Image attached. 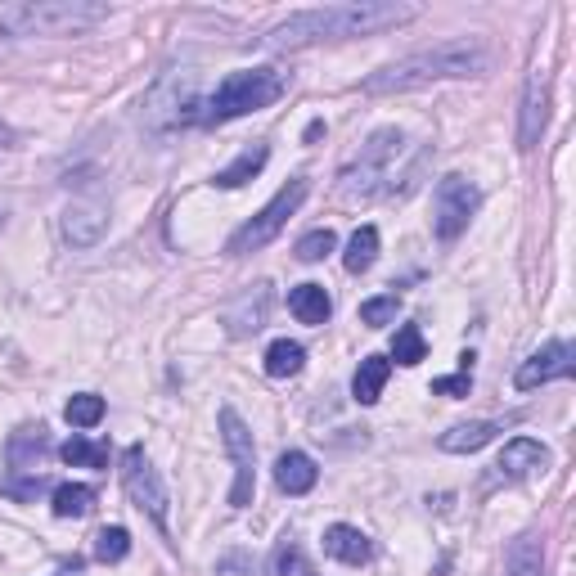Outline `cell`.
Segmentation results:
<instances>
[{
    "instance_id": "1",
    "label": "cell",
    "mask_w": 576,
    "mask_h": 576,
    "mask_svg": "<svg viewBox=\"0 0 576 576\" xmlns=\"http://www.w3.org/2000/svg\"><path fill=\"white\" fill-rule=\"evenodd\" d=\"M419 14V5H396V0H347V5H320L284 18L266 36L270 50H302L315 41H342V36H374L387 27H401Z\"/></svg>"
},
{
    "instance_id": "2",
    "label": "cell",
    "mask_w": 576,
    "mask_h": 576,
    "mask_svg": "<svg viewBox=\"0 0 576 576\" xmlns=\"http://www.w3.org/2000/svg\"><path fill=\"white\" fill-rule=\"evenodd\" d=\"M486 68H491L486 45L441 41V45H432V50L405 54V59L387 63L383 72L365 77V90L369 95H392V90H414V86H428V81H441V77H477V72H486Z\"/></svg>"
},
{
    "instance_id": "3",
    "label": "cell",
    "mask_w": 576,
    "mask_h": 576,
    "mask_svg": "<svg viewBox=\"0 0 576 576\" xmlns=\"http://www.w3.org/2000/svg\"><path fill=\"white\" fill-rule=\"evenodd\" d=\"M108 18L99 0H23L0 14V36H77Z\"/></svg>"
},
{
    "instance_id": "4",
    "label": "cell",
    "mask_w": 576,
    "mask_h": 576,
    "mask_svg": "<svg viewBox=\"0 0 576 576\" xmlns=\"http://www.w3.org/2000/svg\"><path fill=\"white\" fill-rule=\"evenodd\" d=\"M288 90V77L279 68H243L230 72V77L216 86V95L207 99L203 122H230V117L257 113V108H270L279 95Z\"/></svg>"
},
{
    "instance_id": "5",
    "label": "cell",
    "mask_w": 576,
    "mask_h": 576,
    "mask_svg": "<svg viewBox=\"0 0 576 576\" xmlns=\"http://www.w3.org/2000/svg\"><path fill=\"white\" fill-rule=\"evenodd\" d=\"M401 131H378L369 140V149L360 153V162L351 171H342V198H378L387 189L405 185L396 158H401Z\"/></svg>"
},
{
    "instance_id": "6",
    "label": "cell",
    "mask_w": 576,
    "mask_h": 576,
    "mask_svg": "<svg viewBox=\"0 0 576 576\" xmlns=\"http://www.w3.org/2000/svg\"><path fill=\"white\" fill-rule=\"evenodd\" d=\"M306 180L297 176V180H288L284 189H279L275 198H270L266 207H261L257 216H252L248 225H239V230L230 234V243H225V252H230V257H248V252H257V248H266L270 239H275L279 230H284L288 225V216L297 212V207H302V198H306Z\"/></svg>"
},
{
    "instance_id": "7",
    "label": "cell",
    "mask_w": 576,
    "mask_h": 576,
    "mask_svg": "<svg viewBox=\"0 0 576 576\" xmlns=\"http://www.w3.org/2000/svg\"><path fill=\"white\" fill-rule=\"evenodd\" d=\"M216 423H221L225 455H230V464H234L230 504H234V509H248V504H252V486H257V468H252V432H248V423L230 410V405H221Z\"/></svg>"
},
{
    "instance_id": "8",
    "label": "cell",
    "mask_w": 576,
    "mask_h": 576,
    "mask_svg": "<svg viewBox=\"0 0 576 576\" xmlns=\"http://www.w3.org/2000/svg\"><path fill=\"white\" fill-rule=\"evenodd\" d=\"M477 203H482V194H477L473 180L441 176L437 194H432V225H437L441 239H459V234L468 230V221H473Z\"/></svg>"
},
{
    "instance_id": "9",
    "label": "cell",
    "mask_w": 576,
    "mask_h": 576,
    "mask_svg": "<svg viewBox=\"0 0 576 576\" xmlns=\"http://www.w3.org/2000/svg\"><path fill=\"white\" fill-rule=\"evenodd\" d=\"M122 482H126V495H131V500L140 504V509L149 513L162 531H167V491H162V477H158V468L149 464L144 446H126V455H122Z\"/></svg>"
},
{
    "instance_id": "10",
    "label": "cell",
    "mask_w": 576,
    "mask_h": 576,
    "mask_svg": "<svg viewBox=\"0 0 576 576\" xmlns=\"http://www.w3.org/2000/svg\"><path fill=\"white\" fill-rule=\"evenodd\" d=\"M576 369V351H572V342H549V347H540L531 360H522V369H518V378L513 383L522 387V392H531V387H540V383H549V378H567Z\"/></svg>"
},
{
    "instance_id": "11",
    "label": "cell",
    "mask_w": 576,
    "mask_h": 576,
    "mask_svg": "<svg viewBox=\"0 0 576 576\" xmlns=\"http://www.w3.org/2000/svg\"><path fill=\"white\" fill-rule=\"evenodd\" d=\"M549 117V77L545 72H531L527 95H522V126H518V149H536L540 131H545Z\"/></svg>"
},
{
    "instance_id": "12",
    "label": "cell",
    "mask_w": 576,
    "mask_h": 576,
    "mask_svg": "<svg viewBox=\"0 0 576 576\" xmlns=\"http://www.w3.org/2000/svg\"><path fill=\"white\" fill-rule=\"evenodd\" d=\"M545 464V446L531 437H513L509 446L500 450V459H495V473L491 482H518V477H527L531 468Z\"/></svg>"
},
{
    "instance_id": "13",
    "label": "cell",
    "mask_w": 576,
    "mask_h": 576,
    "mask_svg": "<svg viewBox=\"0 0 576 576\" xmlns=\"http://www.w3.org/2000/svg\"><path fill=\"white\" fill-rule=\"evenodd\" d=\"M324 549H329L338 563H351V567L374 558V540H369L360 527H347V522H333V527L324 531Z\"/></svg>"
},
{
    "instance_id": "14",
    "label": "cell",
    "mask_w": 576,
    "mask_h": 576,
    "mask_svg": "<svg viewBox=\"0 0 576 576\" xmlns=\"http://www.w3.org/2000/svg\"><path fill=\"white\" fill-rule=\"evenodd\" d=\"M5 455H9L14 473H36V464L50 455V437H45V428H18L14 437H9Z\"/></svg>"
},
{
    "instance_id": "15",
    "label": "cell",
    "mask_w": 576,
    "mask_h": 576,
    "mask_svg": "<svg viewBox=\"0 0 576 576\" xmlns=\"http://www.w3.org/2000/svg\"><path fill=\"white\" fill-rule=\"evenodd\" d=\"M315 477H320V468H315V459L311 455H302V450H288V455H279V464H275V482H279V491H288V495H306L315 486Z\"/></svg>"
},
{
    "instance_id": "16",
    "label": "cell",
    "mask_w": 576,
    "mask_h": 576,
    "mask_svg": "<svg viewBox=\"0 0 576 576\" xmlns=\"http://www.w3.org/2000/svg\"><path fill=\"white\" fill-rule=\"evenodd\" d=\"M266 306H270V288L266 284H252V293H243L239 302L230 306V333H257L266 324Z\"/></svg>"
},
{
    "instance_id": "17",
    "label": "cell",
    "mask_w": 576,
    "mask_h": 576,
    "mask_svg": "<svg viewBox=\"0 0 576 576\" xmlns=\"http://www.w3.org/2000/svg\"><path fill=\"white\" fill-rule=\"evenodd\" d=\"M495 432H500V423L495 419H477V423H459V428L441 432L437 446L450 450V455H468V450H482L486 441H495Z\"/></svg>"
},
{
    "instance_id": "18",
    "label": "cell",
    "mask_w": 576,
    "mask_h": 576,
    "mask_svg": "<svg viewBox=\"0 0 576 576\" xmlns=\"http://www.w3.org/2000/svg\"><path fill=\"white\" fill-rule=\"evenodd\" d=\"M266 158H270V149H266V144H248V149H243L239 158L230 162V167H221V171H216V176H212V185H216V189H239V185H248V180L257 176L261 167H266Z\"/></svg>"
},
{
    "instance_id": "19",
    "label": "cell",
    "mask_w": 576,
    "mask_h": 576,
    "mask_svg": "<svg viewBox=\"0 0 576 576\" xmlns=\"http://www.w3.org/2000/svg\"><path fill=\"white\" fill-rule=\"evenodd\" d=\"M387 374H392V360H387V356H365L356 365V378H351V396H356L360 405H374L378 396H383Z\"/></svg>"
},
{
    "instance_id": "20",
    "label": "cell",
    "mask_w": 576,
    "mask_h": 576,
    "mask_svg": "<svg viewBox=\"0 0 576 576\" xmlns=\"http://www.w3.org/2000/svg\"><path fill=\"white\" fill-rule=\"evenodd\" d=\"M288 311L302 324H324L333 315V302H329V293H324V284H297L293 293H288Z\"/></svg>"
},
{
    "instance_id": "21",
    "label": "cell",
    "mask_w": 576,
    "mask_h": 576,
    "mask_svg": "<svg viewBox=\"0 0 576 576\" xmlns=\"http://www.w3.org/2000/svg\"><path fill=\"white\" fill-rule=\"evenodd\" d=\"M504 567L509 576H545V554H540V540L536 536H518L504 554Z\"/></svg>"
},
{
    "instance_id": "22",
    "label": "cell",
    "mask_w": 576,
    "mask_h": 576,
    "mask_svg": "<svg viewBox=\"0 0 576 576\" xmlns=\"http://www.w3.org/2000/svg\"><path fill=\"white\" fill-rule=\"evenodd\" d=\"M104 225H108V221L95 212V207H72V212L63 216V234H68L77 248H90V243H99Z\"/></svg>"
},
{
    "instance_id": "23",
    "label": "cell",
    "mask_w": 576,
    "mask_h": 576,
    "mask_svg": "<svg viewBox=\"0 0 576 576\" xmlns=\"http://www.w3.org/2000/svg\"><path fill=\"white\" fill-rule=\"evenodd\" d=\"M374 257H378V230L374 225H360V230L347 239V257L342 261H347L351 275H360V270L374 266Z\"/></svg>"
},
{
    "instance_id": "24",
    "label": "cell",
    "mask_w": 576,
    "mask_h": 576,
    "mask_svg": "<svg viewBox=\"0 0 576 576\" xmlns=\"http://www.w3.org/2000/svg\"><path fill=\"white\" fill-rule=\"evenodd\" d=\"M90 504H95L90 486H81V482L54 486V518H81V513H90Z\"/></svg>"
},
{
    "instance_id": "25",
    "label": "cell",
    "mask_w": 576,
    "mask_h": 576,
    "mask_svg": "<svg viewBox=\"0 0 576 576\" xmlns=\"http://www.w3.org/2000/svg\"><path fill=\"white\" fill-rule=\"evenodd\" d=\"M302 360H306L302 342L279 338V342H270V351H266V374L270 378H288V374H297V369H302Z\"/></svg>"
},
{
    "instance_id": "26",
    "label": "cell",
    "mask_w": 576,
    "mask_h": 576,
    "mask_svg": "<svg viewBox=\"0 0 576 576\" xmlns=\"http://www.w3.org/2000/svg\"><path fill=\"white\" fill-rule=\"evenodd\" d=\"M59 455H63V464H72V468H104L108 464V446H95V441H86V437H68L59 446Z\"/></svg>"
},
{
    "instance_id": "27",
    "label": "cell",
    "mask_w": 576,
    "mask_h": 576,
    "mask_svg": "<svg viewBox=\"0 0 576 576\" xmlns=\"http://www.w3.org/2000/svg\"><path fill=\"white\" fill-rule=\"evenodd\" d=\"M423 356H428V342H423L419 324H401L392 338V360L396 365H419Z\"/></svg>"
},
{
    "instance_id": "28",
    "label": "cell",
    "mask_w": 576,
    "mask_h": 576,
    "mask_svg": "<svg viewBox=\"0 0 576 576\" xmlns=\"http://www.w3.org/2000/svg\"><path fill=\"white\" fill-rule=\"evenodd\" d=\"M63 419H68L72 428H95V423L104 419V396H95V392L72 396V401L63 405Z\"/></svg>"
},
{
    "instance_id": "29",
    "label": "cell",
    "mask_w": 576,
    "mask_h": 576,
    "mask_svg": "<svg viewBox=\"0 0 576 576\" xmlns=\"http://www.w3.org/2000/svg\"><path fill=\"white\" fill-rule=\"evenodd\" d=\"M270 576H315V567L306 563V554L293 540H284V545L270 554Z\"/></svg>"
},
{
    "instance_id": "30",
    "label": "cell",
    "mask_w": 576,
    "mask_h": 576,
    "mask_svg": "<svg viewBox=\"0 0 576 576\" xmlns=\"http://www.w3.org/2000/svg\"><path fill=\"white\" fill-rule=\"evenodd\" d=\"M126 549H131V531H126V527H104L95 536V558H99V563H117V558H126Z\"/></svg>"
},
{
    "instance_id": "31",
    "label": "cell",
    "mask_w": 576,
    "mask_h": 576,
    "mask_svg": "<svg viewBox=\"0 0 576 576\" xmlns=\"http://www.w3.org/2000/svg\"><path fill=\"white\" fill-rule=\"evenodd\" d=\"M333 248H338V234H333V230H311V234L297 239V261H324Z\"/></svg>"
},
{
    "instance_id": "32",
    "label": "cell",
    "mask_w": 576,
    "mask_h": 576,
    "mask_svg": "<svg viewBox=\"0 0 576 576\" xmlns=\"http://www.w3.org/2000/svg\"><path fill=\"white\" fill-rule=\"evenodd\" d=\"M396 311H401V297L396 293H387V297H369V302H360V320L365 324H387V320H396Z\"/></svg>"
},
{
    "instance_id": "33",
    "label": "cell",
    "mask_w": 576,
    "mask_h": 576,
    "mask_svg": "<svg viewBox=\"0 0 576 576\" xmlns=\"http://www.w3.org/2000/svg\"><path fill=\"white\" fill-rule=\"evenodd\" d=\"M468 360L473 356H464V365ZM468 392H473V374H468V369L464 374H450V378H432V396H468Z\"/></svg>"
}]
</instances>
